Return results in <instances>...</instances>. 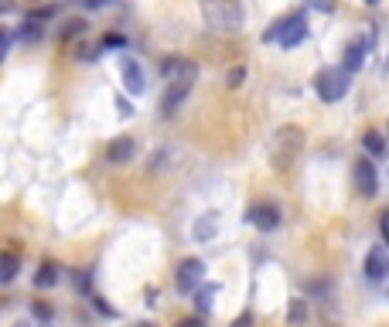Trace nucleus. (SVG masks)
Masks as SVG:
<instances>
[{"label":"nucleus","mask_w":389,"mask_h":327,"mask_svg":"<svg viewBox=\"0 0 389 327\" xmlns=\"http://www.w3.org/2000/svg\"><path fill=\"white\" fill-rule=\"evenodd\" d=\"M202 7L205 24L212 31L222 34H239L246 24V11H243V0H198Z\"/></svg>","instance_id":"f257e3e1"},{"label":"nucleus","mask_w":389,"mask_h":327,"mask_svg":"<svg viewBox=\"0 0 389 327\" xmlns=\"http://www.w3.org/2000/svg\"><path fill=\"white\" fill-rule=\"evenodd\" d=\"M233 327H253V313H239V317H236V321H233Z\"/></svg>","instance_id":"2f4dec72"},{"label":"nucleus","mask_w":389,"mask_h":327,"mask_svg":"<svg viewBox=\"0 0 389 327\" xmlns=\"http://www.w3.org/2000/svg\"><path fill=\"white\" fill-rule=\"evenodd\" d=\"M195 78H198V72H195V76L171 78V82L164 85V95H161V113H164V116H174V113L181 109V103H185L188 95H191V89H195Z\"/></svg>","instance_id":"423d86ee"},{"label":"nucleus","mask_w":389,"mask_h":327,"mask_svg":"<svg viewBox=\"0 0 389 327\" xmlns=\"http://www.w3.org/2000/svg\"><path fill=\"white\" fill-rule=\"evenodd\" d=\"M164 167H168V150H157V154L151 157V174L164 171Z\"/></svg>","instance_id":"cd10ccee"},{"label":"nucleus","mask_w":389,"mask_h":327,"mask_svg":"<svg viewBox=\"0 0 389 327\" xmlns=\"http://www.w3.org/2000/svg\"><path fill=\"white\" fill-rule=\"evenodd\" d=\"M109 4H116V0H82L86 11H103V7H109Z\"/></svg>","instance_id":"c756f323"},{"label":"nucleus","mask_w":389,"mask_h":327,"mask_svg":"<svg viewBox=\"0 0 389 327\" xmlns=\"http://www.w3.org/2000/svg\"><path fill=\"white\" fill-rule=\"evenodd\" d=\"M311 7H318V11H331L335 0H311Z\"/></svg>","instance_id":"72a5a7b5"},{"label":"nucleus","mask_w":389,"mask_h":327,"mask_svg":"<svg viewBox=\"0 0 389 327\" xmlns=\"http://www.w3.org/2000/svg\"><path fill=\"white\" fill-rule=\"evenodd\" d=\"M198 72V65L181 58V55H168L164 62H161V78L164 82H171V78H181V76H195Z\"/></svg>","instance_id":"ddd939ff"},{"label":"nucleus","mask_w":389,"mask_h":327,"mask_svg":"<svg viewBox=\"0 0 389 327\" xmlns=\"http://www.w3.org/2000/svg\"><path fill=\"white\" fill-rule=\"evenodd\" d=\"M191 296H195V307H198L202 313H208L212 311V303H216V296H218V283H202Z\"/></svg>","instance_id":"6ab92c4d"},{"label":"nucleus","mask_w":389,"mask_h":327,"mask_svg":"<svg viewBox=\"0 0 389 327\" xmlns=\"http://www.w3.org/2000/svg\"><path fill=\"white\" fill-rule=\"evenodd\" d=\"M362 269H365V280H369V283H383V280H386V276H389V252H386V246H373V249L365 252Z\"/></svg>","instance_id":"9d476101"},{"label":"nucleus","mask_w":389,"mask_h":327,"mask_svg":"<svg viewBox=\"0 0 389 327\" xmlns=\"http://www.w3.org/2000/svg\"><path fill=\"white\" fill-rule=\"evenodd\" d=\"M362 150H365V157H386V137L379 130H365L362 133Z\"/></svg>","instance_id":"a211bd4d"},{"label":"nucleus","mask_w":389,"mask_h":327,"mask_svg":"<svg viewBox=\"0 0 389 327\" xmlns=\"http://www.w3.org/2000/svg\"><path fill=\"white\" fill-rule=\"evenodd\" d=\"M383 246H389V212L383 215Z\"/></svg>","instance_id":"f704fd0d"},{"label":"nucleus","mask_w":389,"mask_h":327,"mask_svg":"<svg viewBox=\"0 0 389 327\" xmlns=\"http://www.w3.org/2000/svg\"><path fill=\"white\" fill-rule=\"evenodd\" d=\"M202 283H205V263L198 256H188V259L178 263V269H174V286H178V294H185V296L195 294Z\"/></svg>","instance_id":"39448f33"},{"label":"nucleus","mask_w":389,"mask_h":327,"mask_svg":"<svg viewBox=\"0 0 389 327\" xmlns=\"http://www.w3.org/2000/svg\"><path fill=\"white\" fill-rule=\"evenodd\" d=\"M246 82V65H236V68H229V76H226V85L229 89H239Z\"/></svg>","instance_id":"5701e85b"},{"label":"nucleus","mask_w":389,"mask_h":327,"mask_svg":"<svg viewBox=\"0 0 389 327\" xmlns=\"http://www.w3.org/2000/svg\"><path fill=\"white\" fill-rule=\"evenodd\" d=\"M7 11H14V4L11 0H0V14H7Z\"/></svg>","instance_id":"c9c22d12"},{"label":"nucleus","mask_w":389,"mask_h":327,"mask_svg":"<svg viewBox=\"0 0 389 327\" xmlns=\"http://www.w3.org/2000/svg\"><path fill=\"white\" fill-rule=\"evenodd\" d=\"M41 21H31V17H28V21H24V24H21V28H17V41H24V45H34V41H41Z\"/></svg>","instance_id":"aec40b11"},{"label":"nucleus","mask_w":389,"mask_h":327,"mask_svg":"<svg viewBox=\"0 0 389 327\" xmlns=\"http://www.w3.org/2000/svg\"><path fill=\"white\" fill-rule=\"evenodd\" d=\"M14 327H31V324H24V321H21V324H14Z\"/></svg>","instance_id":"58836bf2"},{"label":"nucleus","mask_w":389,"mask_h":327,"mask_svg":"<svg viewBox=\"0 0 389 327\" xmlns=\"http://www.w3.org/2000/svg\"><path fill=\"white\" fill-rule=\"evenodd\" d=\"M304 38H308V17H304V11H294V14L273 21V28L263 34V41H277L281 48H297Z\"/></svg>","instance_id":"7ed1b4c3"},{"label":"nucleus","mask_w":389,"mask_h":327,"mask_svg":"<svg viewBox=\"0 0 389 327\" xmlns=\"http://www.w3.org/2000/svg\"><path fill=\"white\" fill-rule=\"evenodd\" d=\"M59 280H62V266L55 263V259H41L38 273H34V286L38 290H51Z\"/></svg>","instance_id":"2eb2a0df"},{"label":"nucleus","mask_w":389,"mask_h":327,"mask_svg":"<svg viewBox=\"0 0 389 327\" xmlns=\"http://www.w3.org/2000/svg\"><path fill=\"white\" fill-rule=\"evenodd\" d=\"M34 317H38V321H45V324H51V317H55V311H51V307H48V303H41V300H34Z\"/></svg>","instance_id":"a878e982"},{"label":"nucleus","mask_w":389,"mask_h":327,"mask_svg":"<svg viewBox=\"0 0 389 327\" xmlns=\"http://www.w3.org/2000/svg\"><path fill=\"white\" fill-rule=\"evenodd\" d=\"M116 109H120V116H133V103H130V99H123V95H120V99H116Z\"/></svg>","instance_id":"7c9ffc66"},{"label":"nucleus","mask_w":389,"mask_h":327,"mask_svg":"<svg viewBox=\"0 0 389 327\" xmlns=\"http://www.w3.org/2000/svg\"><path fill=\"white\" fill-rule=\"evenodd\" d=\"M308 321H311V307H308V300L294 296V300L287 303V324H291V327H304Z\"/></svg>","instance_id":"f3484780"},{"label":"nucleus","mask_w":389,"mask_h":327,"mask_svg":"<svg viewBox=\"0 0 389 327\" xmlns=\"http://www.w3.org/2000/svg\"><path fill=\"white\" fill-rule=\"evenodd\" d=\"M178 327H205L202 317H185V321H178Z\"/></svg>","instance_id":"473e14b6"},{"label":"nucleus","mask_w":389,"mask_h":327,"mask_svg":"<svg viewBox=\"0 0 389 327\" xmlns=\"http://www.w3.org/2000/svg\"><path fill=\"white\" fill-rule=\"evenodd\" d=\"M31 4H38V0H31Z\"/></svg>","instance_id":"ea45409f"},{"label":"nucleus","mask_w":389,"mask_h":327,"mask_svg":"<svg viewBox=\"0 0 389 327\" xmlns=\"http://www.w3.org/2000/svg\"><path fill=\"white\" fill-rule=\"evenodd\" d=\"M246 222L249 225H256L260 232H273V229H281V208L273 202H256V204H249V212H246Z\"/></svg>","instance_id":"0eeeda50"},{"label":"nucleus","mask_w":389,"mask_h":327,"mask_svg":"<svg viewBox=\"0 0 389 327\" xmlns=\"http://www.w3.org/2000/svg\"><path fill=\"white\" fill-rule=\"evenodd\" d=\"M55 14H59V7H34L28 17L31 21H48V17H55Z\"/></svg>","instance_id":"c85d7f7f"},{"label":"nucleus","mask_w":389,"mask_h":327,"mask_svg":"<svg viewBox=\"0 0 389 327\" xmlns=\"http://www.w3.org/2000/svg\"><path fill=\"white\" fill-rule=\"evenodd\" d=\"M365 55H369V41H365V38H355V41H348V45H345V55H342V68L348 72V76L362 72V65H365Z\"/></svg>","instance_id":"f8f14e48"},{"label":"nucleus","mask_w":389,"mask_h":327,"mask_svg":"<svg viewBox=\"0 0 389 327\" xmlns=\"http://www.w3.org/2000/svg\"><path fill=\"white\" fill-rule=\"evenodd\" d=\"M133 154H137V140H133V137H113V140L106 143V164H113V167L130 164Z\"/></svg>","instance_id":"9b49d317"},{"label":"nucleus","mask_w":389,"mask_h":327,"mask_svg":"<svg viewBox=\"0 0 389 327\" xmlns=\"http://www.w3.org/2000/svg\"><path fill=\"white\" fill-rule=\"evenodd\" d=\"M300 150H304V130L297 123H283L270 137V167L273 171H291Z\"/></svg>","instance_id":"f03ea898"},{"label":"nucleus","mask_w":389,"mask_h":327,"mask_svg":"<svg viewBox=\"0 0 389 327\" xmlns=\"http://www.w3.org/2000/svg\"><path fill=\"white\" fill-rule=\"evenodd\" d=\"M72 280H76V290H79V294L93 296V273H89V269H79Z\"/></svg>","instance_id":"4be33fe9"},{"label":"nucleus","mask_w":389,"mask_h":327,"mask_svg":"<svg viewBox=\"0 0 389 327\" xmlns=\"http://www.w3.org/2000/svg\"><path fill=\"white\" fill-rule=\"evenodd\" d=\"M120 76H123V89L130 95H143L147 93V76H143V65L137 58L123 55L120 58Z\"/></svg>","instance_id":"1a4fd4ad"},{"label":"nucleus","mask_w":389,"mask_h":327,"mask_svg":"<svg viewBox=\"0 0 389 327\" xmlns=\"http://www.w3.org/2000/svg\"><path fill=\"white\" fill-rule=\"evenodd\" d=\"M89 300H93V307H96L99 313H106V317H120V311H116V307H109V303H106V300H103L99 294H93Z\"/></svg>","instance_id":"393cba45"},{"label":"nucleus","mask_w":389,"mask_h":327,"mask_svg":"<svg viewBox=\"0 0 389 327\" xmlns=\"http://www.w3.org/2000/svg\"><path fill=\"white\" fill-rule=\"evenodd\" d=\"M11 41H14V34L7 31V28H0V62L7 58V51H11Z\"/></svg>","instance_id":"bb28decb"},{"label":"nucleus","mask_w":389,"mask_h":327,"mask_svg":"<svg viewBox=\"0 0 389 327\" xmlns=\"http://www.w3.org/2000/svg\"><path fill=\"white\" fill-rule=\"evenodd\" d=\"M86 28H89V24H86L82 17H72V21H65V24H62V31H59V38H62V41L82 38V34H86Z\"/></svg>","instance_id":"412c9836"},{"label":"nucleus","mask_w":389,"mask_h":327,"mask_svg":"<svg viewBox=\"0 0 389 327\" xmlns=\"http://www.w3.org/2000/svg\"><path fill=\"white\" fill-rule=\"evenodd\" d=\"M109 48H126V38L123 34H106V38L99 41V51H109Z\"/></svg>","instance_id":"b1692460"},{"label":"nucleus","mask_w":389,"mask_h":327,"mask_svg":"<svg viewBox=\"0 0 389 327\" xmlns=\"http://www.w3.org/2000/svg\"><path fill=\"white\" fill-rule=\"evenodd\" d=\"M352 177H355V191L362 198H375L379 194V174H375L373 157H358Z\"/></svg>","instance_id":"6e6552de"},{"label":"nucleus","mask_w":389,"mask_h":327,"mask_svg":"<svg viewBox=\"0 0 389 327\" xmlns=\"http://www.w3.org/2000/svg\"><path fill=\"white\" fill-rule=\"evenodd\" d=\"M365 4H369V7H379V4H383V0H365Z\"/></svg>","instance_id":"e433bc0d"},{"label":"nucleus","mask_w":389,"mask_h":327,"mask_svg":"<svg viewBox=\"0 0 389 327\" xmlns=\"http://www.w3.org/2000/svg\"><path fill=\"white\" fill-rule=\"evenodd\" d=\"M17 273H21V256L11 252V249H4V252H0V283H4V286H7V283H14Z\"/></svg>","instance_id":"dca6fc26"},{"label":"nucleus","mask_w":389,"mask_h":327,"mask_svg":"<svg viewBox=\"0 0 389 327\" xmlns=\"http://www.w3.org/2000/svg\"><path fill=\"white\" fill-rule=\"evenodd\" d=\"M348 85H352V76L345 68H338V65H328V68H321L314 76V93H318L321 103H338V99H345Z\"/></svg>","instance_id":"20e7f679"},{"label":"nucleus","mask_w":389,"mask_h":327,"mask_svg":"<svg viewBox=\"0 0 389 327\" xmlns=\"http://www.w3.org/2000/svg\"><path fill=\"white\" fill-rule=\"evenodd\" d=\"M218 235V212H205V215L195 218V225H191V239L195 242H212Z\"/></svg>","instance_id":"4468645a"},{"label":"nucleus","mask_w":389,"mask_h":327,"mask_svg":"<svg viewBox=\"0 0 389 327\" xmlns=\"http://www.w3.org/2000/svg\"><path fill=\"white\" fill-rule=\"evenodd\" d=\"M133 327H154V324H151V321H141V324H133Z\"/></svg>","instance_id":"4c0bfd02"}]
</instances>
